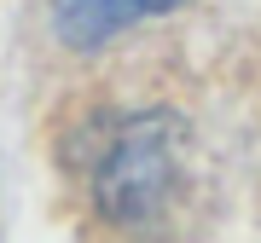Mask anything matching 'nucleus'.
Wrapping results in <instances>:
<instances>
[{
	"label": "nucleus",
	"instance_id": "obj_1",
	"mask_svg": "<svg viewBox=\"0 0 261 243\" xmlns=\"http://www.w3.org/2000/svg\"><path fill=\"white\" fill-rule=\"evenodd\" d=\"M180 186V122L145 110L122 122L99 157V208L122 226H145Z\"/></svg>",
	"mask_w": 261,
	"mask_h": 243
},
{
	"label": "nucleus",
	"instance_id": "obj_2",
	"mask_svg": "<svg viewBox=\"0 0 261 243\" xmlns=\"http://www.w3.org/2000/svg\"><path fill=\"white\" fill-rule=\"evenodd\" d=\"M174 6H186V0H53V23L70 47H99V41L122 35L128 23L174 12Z\"/></svg>",
	"mask_w": 261,
	"mask_h": 243
}]
</instances>
